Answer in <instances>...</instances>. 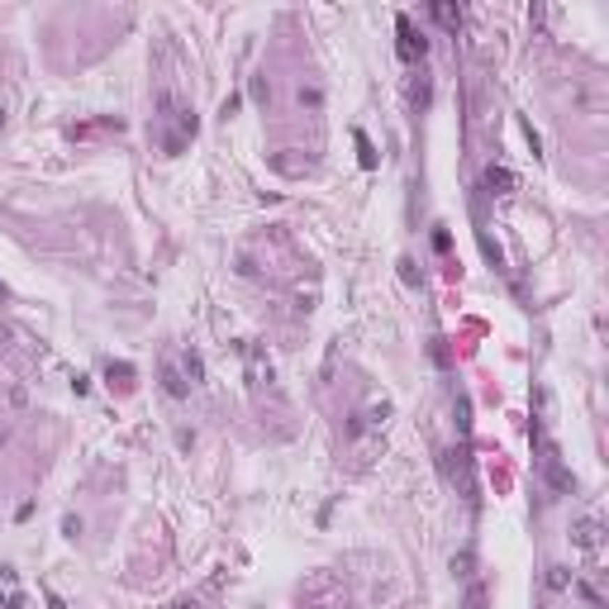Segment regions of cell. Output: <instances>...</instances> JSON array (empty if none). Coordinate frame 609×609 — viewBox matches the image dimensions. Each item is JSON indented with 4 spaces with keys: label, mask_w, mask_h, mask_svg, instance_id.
<instances>
[{
    "label": "cell",
    "mask_w": 609,
    "mask_h": 609,
    "mask_svg": "<svg viewBox=\"0 0 609 609\" xmlns=\"http://www.w3.org/2000/svg\"><path fill=\"white\" fill-rule=\"evenodd\" d=\"M158 110H162V119L172 124V129L162 133V148H167V153L176 158V153L186 148V138H195V129H200V124H195V110L181 105V100H176L172 91H162V96H158Z\"/></svg>",
    "instance_id": "1"
},
{
    "label": "cell",
    "mask_w": 609,
    "mask_h": 609,
    "mask_svg": "<svg viewBox=\"0 0 609 609\" xmlns=\"http://www.w3.org/2000/svg\"><path fill=\"white\" fill-rule=\"evenodd\" d=\"M396 29H400V57H405V62H414V57H424V53H428V43L419 38V33H414L409 15H400V20H396Z\"/></svg>",
    "instance_id": "2"
},
{
    "label": "cell",
    "mask_w": 609,
    "mask_h": 609,
    "mask_svg": "<svg viewBox=\"0 0 609 609\" xmlns=\"http://www.w3.org/2000/svg\"><path fill=\"white\" fill-rule=\"evenodd\" d=\"M158 376H162V391H167L172 400H186V396H190V381L181 376V367H176V362H162Z\"/></svg>",
    "instance_id": "3"
},
{
    "label": "cell",
    "mask_w": 609,
    "mask_h": 609,
    "mask_svg": "<svg viewBox=\"0 0 609 609\" xmlns=\"http://www.w3.org/2000/svg\"><path fill=\"white\" fill-rule=\"evenodd\" d=\"M571 543L576 548H600V519H576L571 524Z\"/></svg>",
    "instance_id": "4"
},
{
    "label": "cell",
    "mask_w": 609,
    "mask_h": 609,
    "mask_svg": "<svg viewBox=\"0 0 609 609\" xmlns=\"http://www.w3.org/2000/svg\"><path fill=\"white\" fill-rule=\"evenodd\" d=\"M486 186H490V195H509V190H514V176L490 162V167H486Z\"/></svg>",
    "instance_id": "5"
},
{
    "label": "cell",
    "mask_w": 609,
    "mask_h": 609,
    "mask_svg": "<svg viewBox=\"0 0 609 609\" xmlns=\"http://www.w3.org/2000/svg\"><path fill=\"white\" fill-rule=\"evenodd\" d=\"M181 376L190 381V386H200V381H205V357L186 347V357H181Z\"/></svg>",
    "instance_id": "6"
},
{
    "label": "cell",
    "mask_w": 609,
    "mask_h": 609,
    "mask_svg": "<svg viewBox=\"0 0 609 609\" xmlns=\"http://www.w3.org/2000/svg\"><path fill=\"white\" fill-rule=\"evenodd\" d=\"M433 20H438L443 29H457L462 24V10H457V5H433Z\"/></svg>",
    "instance_id": "7"
},
{
    "label": "cell",
    "mask_w": 609,
    "mask_h": 609,
    "mask_svg": "<svg viewBox=\"0 0 609 609\" xmlns=\"http://www.w3.org/2000/svg\"><path fill=\"white\" fill-rule=\"evenodd\" d=\"M295 96H300V105H310V110H319V105H324V91H319V86H300Z\"/></svg>",
    "instance_id": "8"
},
{
    "label": "cell",
    "mask_w": 609,
    "mask_h": 609,
    "mask_svg": "<svg viewBox=\"0 0 609 609\" xmlns=\"http://www.w3.org/2000/svg\"><path fill=\"white\" fill-rule=\"evenodd\" d=\"M110 381H119V386H133V367H129V362H119V367L110 362Z\"/></svg>",
    "instance_id": "9"
},
{
    "label": "cell",
    "mask_w": 609,
    "mask_h": 609,
    "mask_svg": "<svg viewBox=\"0 0 609 609\" xmlns=\"http://www.w3.org/2000/svg\"><path fill=\"white\" fill-rule=\"evenodd\" d=\"M548 585H552V590H566V585H571V571H566V566H552V571H548Z\"/></svg>",
    "instance_id": "10"
},
{
    "label": "cell",
    "mask_w": 609,
    "mask_h": 609,
    "mask_svg": "<svg viewBox=\"0 0 609 609\" xmlns=\"http://www.w3.org/2000/svg\"><path fill=\"white\" fill-rule=\"evenodd\" d=\"M467 609H486V585H472V590H467Z\"/></svg>",
    "instance_id": "11"
},
{
    "label": "cell",
    "mask_w": 609,
    "mask_h": 609,
    "mask_svg": "<svg viewBox=\"0 0 609 609\" xmlns=\"http://www.w3.org/2000/svg\"><path fill=\"white\" fill-rule=\"evenodd\" d=\"M357 148H362V167H376V153H371L367 133H357Z\"/></svg>",
    "instance_id": "12"
},
{
    "label": "cell",
    "mask_w": 609,
    "mask_h": 609,
    "mask_svg": "<svg viewBox=\"0 0 609 609\" xmlns=\"http://www.w3.org/2000/svg\"><path fill=\"white\" fill-rule=\"evenodd\" d=\"M433 248H438V253H448V248H452V239H448V229H438V234H433Z\"/></svg>",
    "instance_id": "13"
},
{
    "label": "cell",
    "mask_w": 609,
    "mask_h": 609,
    "mask_svg": "<svg viewBox=\"0 0 609 609\" xmlns=\"http://www.w3.org/2000/svg\"><path fill=\"white\" fill-rule=\"evenodd\" d=\"M62 533H67V538H77V533H81V519H72V514H67V519H62Z\"/></svg>",
    "instance_id": "14"
},
{
    "label": "cell",
    "mask_w": 609,
    "mask_h": 609,
    "mask_svg": "<svg viewBox=\"0 0 609 609\" xmlns=\"http://www.w3.org/2000/svg\"><path fill=\"white\" fill-rule=\"evenodd\" d=\"M5 300H10V286H5V281H0V305H5Z\"/></svg>",
    "instance_id": "15"
},
{
    "label": "cell",
    "mask_w": 609,
    "mask_h": 609,
    "mask_svg": "<svg viewBox=\"0 0 609 609\" xmlns=\"http://www.w3.org/2000/svg\"><path fill=\"white\" fill-rule=\"evenodd\" d=\"M0 443H5V433H0Z\"/></svg>",
    "instance_id": "16"
}]
</instances>
